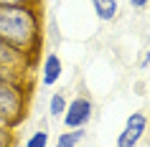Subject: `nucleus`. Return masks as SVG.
<instances>
[{
	"mask_svg": "<svg viewBox=\"0 0 150 147\" xmlns=\"http://www.w3.org/2000/svg\"><path fill=\"white\" fill-rule=\"evenodd\" d=\"M0 38L36 58L41 48V18L33 5L0 8Z\"/></svg>",
	"mask_w": 150,
	"mask_h": 147,
	"instance_id": "f257e3e1",
	"label": "nucleus"
},
{
	"mask_svg": "<svg viewBox=\"0 0 150 147\" xmlns=\"http://www.w3.org/2000/svg\"><path fill=\"white\" fill-rule=\"evenodd\" d=\"M28 96H31L28 79H18L10 74L0 76V124L16 127L28 112Z\"/></svg>",
	"mask_w": 150,
	"mask_h": 147,
	"instance_id": "f03ea898",
	"label": "nucleus"
},
{
	"mask_svg": "<svg viewBox=\"0 0 150 147\" xmlns=\"http://www.w3.org/2000/svg\"><path fill=\"white\" fill-rule=\"evenodd\" d=\"M33 66V58L23 51H18L16 46H10L8 41L0 38V69L3 71H10L21 79H28V71Z\"/></svg>",
	"mask_w": 150,
	"mask_h": 147,
	"instance_id": "7ed1b4c3",
	"label": "nucleus"
},
{
	"mask_svg": "<svg viewBox=\"0 0 150 147\" xmlns=\"http://www.w3.org/2000/svg\"><path fill=\"white\" fill-rule=\"evenodd\" d=\"M94 114V104L89 96H74L71 101H66V112H64L61 122L66 129H81L84 124H89Z\"/></svg>",
	"mask_w": 150,
	"mask_h": 147,
	"instance_id": "20e7f679",
	"label": "nucleus"
},
{
	"mask_svg": "<svg viewBox=\"0 0 150 147\" xmlns=\"http://www.w3.org/2000/svg\"><path fill=\"white\" fill-rule=\"evenodd\" d=\"M145 132H148V114L145 112H132L117 134V147H137V142L145 137Z\"/></svg>",
	"mask_w": 150,
	"mask_h": 147,
	"instance_id": "39448f33",
	"label": "nucleus"
},
{
	"mask_svg": "<svg viewBox=\"0 0 150 147\" xmlns=\"http://www.w3.org/2000/svg\"><path fill=\"white\" fill-rule=\"evenodd\" d=\"M64 74V63L61 58L56 53H48L46 58H43V63H41V84L43 86H54L59 79H61Z\"/></svg>",
	"mask_w": 150,
	"mask_h": 147,
	"instance_id": "423d86ee",
	"label": "nucleus"
},
{
	"mask_svg": "<svg viewBox=\"0 0 150 147\" xmlns=\"http://www.w3.org/2000/svg\"><path fill=\"white\" fill-rule=\"evenodd\" d=\"M89 3L94 8V15L102 23H107V20H112V18L117 15V0H89Z\"/></svg>",
	"mask_w": 150,
	"mask_h": 147,
	"instance_id": "0eeeda50",
	"label": "nucleus"
},
{
	"mask_svg": "<svg viewBox=\"0 0 150 147\" xmlns=\"http://www.w3.org/2000/svg\"><path fill=\"white\" fill-rule=\"evenodd\" d=\"M84 139V127L81 129H66L56 137V147H76Z\"/></svg>",
	"mask_w": 150,
	"mask_h": 147,
	"instance_id": "6e6552de",
	"label": "nucleus"
},
{
	"mask_svg": "<svg viewBox=\"0 0 150 147\" xmlns=\"http://www.w3.org/2000/svg\"><path fill=\"white\" fill-rule=\"evenodd\" d=\"M64 112H66V96L61 91L51 94V99H48V117L51 119H61Z\"/></svg>",
	"mask_w": 150,
	"mask_h": 147,
	"instance_id": "1a4fd4ad",
	"label": "nucleus"
},
{
	"mask_svg": "<svg viewBox=\"0 0 150 147\" xmlns=\"http://www.w3.org/2000/svg\"><path fill=\"white\" fill-rule=\"evenodd\" d=\"M23 147H48V132L46 129H36L31 137L25 139Z\"/></svg>",
	"mask_w": 150,
	"mask_h": 147,
	"instance_id": "9d476101",
	"label": "nucleus"
},
{
	"mask_svg": "<svg viewBox=\"0 0 150 147\" xmlns=\"http://www.w3.org/2000/svg\"><path fill=\"white\" fill-rule=\"evenodd\" d=\"M13 127H5L0 124V147H13Z\"/></svg>",
	"mask_w": 150,
	"mask_h": 147,
	"instance_id": "9b49d317",
	"label": "nucleus"
},
{
	"mask_svg": "<svg viewBox=\"0 0 150 147\" xmlns=\"http://www.w3.org/2000/svg\"><path fill=\"white\" fill-rule=\"evenodd\" d=\"M10 5H33V0H0V8H10Z\"/></svg>",
	"mask_w": 150,
	"mask_h": 147,
	"instance_id": "f8f14e48",
	"label": "nucleus"
},
{
	"mask_svg": "<svg viewBox=\"0 0 150 147\" xmlns=\"http://www.w3.org/2000/svg\"><path fill=\"white\" fill-rule=\"evenodd\" d=\"M140 69H150V48L142 53V58H140Z\"/></svg>",
	"mask_w": 150,
	"mask_h": 147,
	"instance_id": "ddd939ff",
	"label": "nucleus"
},
{
	"mask_svg": "<svg viewBox=\"0 0 150 147\" xmlns=\"http://www.w3.org/2000/svg\"><path fill=\"white\" fill-rule=\"evenodd\" d=\"M148 3H150V0H130V5H132L135 10H142V8H148Z\"/></svg>",
	"mask_w": 150,
	"mask_h": 147,
	"instance_id": "4468645a",
	"label": "nucleus"
},
{
	"mask_svg": "<svg viewBox=\"0 0 150 147\" xmlns=\"http://www.w3.org/2000/svg\"><path fill=\"white\" fill-rule=\"evenodd\" d=\"M54 3H56V0H54Z\"/></svg>",
	"mask_w": 150,
	"mask_h": 147,
	"instance_id": "2eb2a0df",
	"label": "nucleus"
}]
</instances>
